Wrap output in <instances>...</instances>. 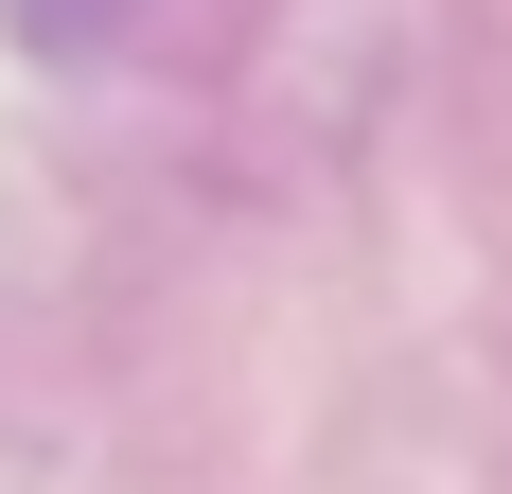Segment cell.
Returning <instances> with one entry per match:
<instances>
[]
</instances>
